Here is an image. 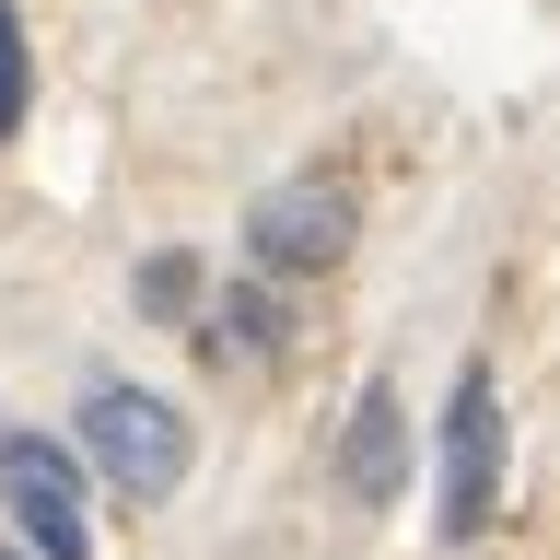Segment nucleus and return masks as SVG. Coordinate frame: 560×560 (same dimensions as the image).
I'll return each mask as SVG.
<instances>
[{
  "label": "nucleus",
  "mask_w": 560,
  "mask_h": 560,
  "mask_svg": "<svg viewBox=\"0 0 560 560\" xmlns=\"http://www.w3.org/2000/svg\"><path fill=\"white\" fill-rule=\"evenodd\" d=\"M0 537H24L35 560H94V514H82V467L47 432H0Z\"/></svg>",
  "instance_id": "nucleus-1"
},
{
  "label": "nucleus",
  "mask_w": 560,
  "mask_h": 560,
  "mask_svg": "<svg viewBox=\"0 0 560 560\" xmlns=\"http://www.w3.org/2000/svg\"><path fill=\"white\" fill-rule=\"evenodd\" d=\"M82 444L129 502H164L187 479V420L152 397V385H82Z\"/></svg>",
  "instance_id": "nucleus-2"
},
{
  "label": "nucleus",
  "mask_w": 560,
  "mask_h": 560,
  "mask_svg": "<svg viewBox=\"0 0 560 560\" xmlns=\"http://www.w3.org/2000/svg\"><path fill=\"white\" fill-rule=\"evenodd\" d=\"M350 234H362V199H350L339 175H292V187H269V199L245 210V257L269 280H315V269H339Z\"/></svg>",
  "instance_id": "nucleus-3"
},
{
  "label": "nucleus",
  "mask_w": 560,
  "mask_h": 560,
  "mask_svg": "<svg viewBox=\"0 0 560 560\" xmlns=\"http://www.w3.org/2000/svg\"><path fill=\"white\" fill-rule=\"evenodd\" d=\"M490 514H502V385L467 362L444 397V537L467 549L490 537Z\"/></svg>",
  "instance_id": "nucleus-4"
},
{
  "label": "nucleus",
  "mask_w": 560,
  "mask_h": 560,
  "mask_svg": "<svg viewBox=\"0 0 560 560\" xmlns=\"http://www.w3.org/2000/svg\"><path fill=\"white\" fill-rule=\"evenodd\" d=\"M339 479L350 502H397V479H409V420H397V397L385 385H362V409H350V444H339Z\"/></svg>",
  "instance_id": "nucleus-5"
},
{
  "label": "nucleus",
  "mask_w": 560,
  "mask_h": 560,
  "mask_svg": "<svg viewBox=\"0 0 560 560\" xmlns=\"http://www.w3.org/2000/svg\"><path fill=\"white\" fill-rule=\"evenodd\" d=\"M199 257H187V245H164V257H140V315H152V327H175V315H199Z\"/></svg>",
  "instance_id": "nucleus-6"
},
{
  "label": "nucleus",
  "mask_w": 560,
  "mask_h": 560,
  "mask_svg": "<svg viewBox=\"0 0 560 560\" xmlns=\"http://www.w3.org/2000/svg\"><path fill=\"white\" fill-rule=\"evenodd\" d=\"M24 94H35V59H24V24H12V0H0V140L24 129Z\"/></svg>",
  "instance_id": "nucleus-7"
},
{
  "label": "nucleus",
  "mask_w": 560,
  "mask_h": 560,
  "mask_svg": "<svg viewBox=\"0 0 560 560\" xmlns=\"http://www.w3.org/2000/svg\"><path fill=\"white\" fill-rule=\"evenodd\" d=\"M222 339H234V350H269L280 339V304H269V292H234V304H222Z\"/></svg>",
  "instance_id": "nucleus-8"
},
{
  "label": "nucleus",
  "mask_w": 560,
  "mask_h": 560,
  "mask_svg": "<svg viewBox=\"0 0 560 560\" xmlns=\"http://www.w3.org/2000/svg\"><path fill=\"white\" fill-rule=\"evenodd\" d=\"M0 560H24V549H0Z\"/></svg>",
  "instance_id": "nucleus-9"
}]
</instances>
